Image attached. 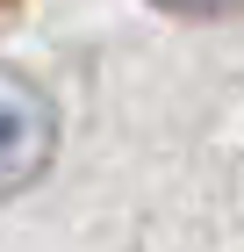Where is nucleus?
<instances>
[{"label":"nucleus","instance_id":"f257e3e1","mask_svg":"<svg viewBox=\"0 0 244 252\" xmlns=\"http://www.w3.org/2000/svg\"><path fill=\"white\" fill-rule=\"evenodd\" d=\"M51 144H57V123H51L43 87H29L22 72L0 65V194L29 188L51 166Z\"/></svg>","mask_w":244,"mask_h":252},{"label":"nucleus","instance_id":"f03ea898","mask_svg":"<svg viewBox=\"0 0 244 252\" xmlns=\"http://www.w3.org/2000/svg\"><path fill=\"white\" fill-rule=\"evenodd\" d=\"M158 7H172V15H230L237 0H158Z\"/></svg>","mask_w":244,"mask_h":252}]
</instances>
